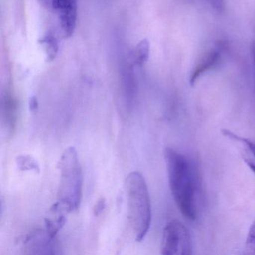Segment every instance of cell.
I'll return each instance as SVG.
<instances>
[{
	"label": "cell",
	"instance_id": "1",
	"mask_svg": "<svg viewBox=\"0 0 255 255\" xmlns=\"http://www.w3.org/2000/svg\"><path fill=\"white\" fill-rule=\"evenodd\" d=\"M168 183L173 199L186 219L195 221L198 215L199 174L188 156L167 147L164 151Z\"/></svg>",
	"mask_w": 255,
	"mask_h": 255
},
{
	"label": "cell",
	"instance_id": "2",
	"mask_svg": "<svg viewBox=\"0 0 255 255\" xmlns=\"http://www.w3.org/2000/svg\"><path fill=\"white\" fill-rule=\"evenodd\" d=\"M128 217L135 240L141 241L151 223V203L147 183L138 172H131L125 180Z\"/></svg>",
	"mask_w": 255,
	"mask_h": 255
},
{
	"label": "cell",
	"instance_id": "3",
	"mask_svg": "<svg viewBox=\"0 0 255 255\" xmlns=\"http://www.w3.org/2000/svg\"><path fill=\"white\" fill-rule=\"evenodd\" d=\"M60 183L56 202L67 212L75 211L83 197V178L77 150L69 147L65 150L60 162Z\"/></svg>",
	"mask_w": 255,
	"mask_h": 255
},
{
	"label": "cell",
	"instance_id": "4",
	"mask_svg": "<svg viewBox=\"0 0 255 255\" xmlns=\"http://www.w3.org/2000/svg\"><path fill=\"white\" fill-rule=\"evenodd\" d=\"M163 255H190L192 254V239L186 227L177 220L165 225L161 243Z\"/></svg>",
	"mask_w": 255,
	"mask_h": 255
},
{
	"label": "cell",
	"instance_id": "5",
	"mask_svg": "<svg viewBox=\"0 0 255 255\" xmlns=\"http://www.w3.org/2000/svg\"><path fill=\"white\" fill-rule=\"evenodd\" d=\"M65 38L72 36L77 27V0H50Z\"/></svg>",
	"mask_w": 255,
	"mask_h": 255
},
{
	"label": "cell",
	"instance_id": "6",
	"mask_svg": "<svg viewBox=\"0 0 255 255\" xmlns=\"http://www.w3.org/2000/svg\"><path fill=\"white\" fill-rule=\"evenodd\" d=\"M24 249L33 255L57 254L56 237L50 235L47 230H38L29 234L23 241Z\"/></svg>",
	"mask_w": 255,
	"mask_h": 255
},
{
	"label": "cell",
	"instance_id": "7",
	"mask_svg": "<svg viewBox=\"0 0 255 255\" xmlns=\"http://www.w3.org/2000/svg\"><path fill=\"white\" fill-rule=\"evenodd\" d=\"M222 134L229 139L238 143L240 145V154L245 163L250 168L251 171L255 174V142L248 138H243L236 135L234 132L222 129Z\"/></svg>",
	"mask_w": 255,
	"mask_h": 255
},
{
	"label": "cell",
	"instance_id": "8",
	"mask_svg": "<svg viewBox=\"0 0 255 255\" xmlns=\"http://www.w3.org/2000/svg\"><path fill=\"white\" fill-rule=\"evenodd\" d=\"M220 59L221 51L218 47L212 49L208 53H207V54L201 59V61H199L198 65L192 71L190 80H189L190 84L192 86L195 85L200 77L217 65L218 62L220 61Z\"/></svg>",
	"mask_w": 255,
	"mask_h": 255
},
{
	"label": "cell",
	"instance_id": "9",
	"mask_svg": "<svg viewBox=\"0 0 255 255\" xmlns=\"http://www.w3.org/2000/svg\"><path fill=\"white\" fill-rule=\"evenodd\" d=\"M41 44L45 50L47 60L53 61L56 59L59 52V44L56 37L52 33H47L41 38Z\"/></svg>",
	"mask_w": 255,
	"mask_h": 255
},
{
	"label": "cell",
	"instance_id": "10",
	"mask_svg": "<svg viewBox=\"0 0 255 255\" xmlns=\"http://www.w3.org/2000/svg\"><path fill=\"white\" fill-rule=\"evenodd\" d=\"M150 56V44L146 39L141 40L137 44L134 50V60L138 66H143L147 63Z\"/></svg>",
	"mask_w": 255,
	"mask_h": 255
},
{
	"label": "cell",
	"instance_id": "11",
	"mask_svg": "<svg viewBox=\"0 0 255 255\" xmlns=\"http://www.w3.org/2000/svg\"><path fill=\"white\" fill-rule=\"evenodd\" d=\"M17 165L21 170L39 171L38 163L35 159L29 156H20L17 159Z\"/></svg>",
	"mask_w": 255,
	"mask_h": 255
},
{
	"label": "cell",
	"instance_id": "12",
	"mask_svg": "<svg viewBox=\"0 0 255 255\" xmlns=\"http://www.w3.org/2000/svg\"><path fill=\"white\" fill-rule=\"evenodd\" d=\"M246 245L248 249L255 253V219L249 228Z\"/></svg>",
	"mask_w": 255,
	"mask_h": 255
},
{
	"label": "cell",
	"instance_id": "13",
	"mask_svg": "<svg viewBox=\"0 0 255 255\" xmlns=\"http://www.w3.org/2000/svg\"><path fill=\"white\" fill-rule=\"evenodd\" d=\"M106 207V201L104 198H101L97 203L96 205L94 207V214L95 216L101 214Z\"/></svg>",
	"mask_w": 255,
	"mask_h": 255
},
{
	"label": "cell",
	"instance_id": "14",
	"mask_svg": "<svg viewBox=\"0 0 255 255\" xmlns=\"http://www.w3.org/2000/svg\"><path fill=\"white\" fill-rule=\"evenodd\" d=\"M29 107L32 110H35V109L38 107V101H37L36 98H32L29 102Z\"/></svg>",
	"mask_w": 255,
	"mask_h": 255
},
{
	"label": "cell",
	"instance_id": "15",
	"mask_svg": "<svg viewBox=\"0 0 255 255\" xmlns=\"http://www.w3.org/2000/svg\"><path fill=\"white\" fill-rule=\"evenodd\" d=\"M252 56H253L254 62H255V41H254L253 44H252Z\"/></svg>",
	"mask_w": 255,
	"mask_h": 255
},
{
	"label": "cell",
	"instance_id": "16",
	"mask_svg": "<svg viewBox=\"0 0 255 255\" xmlns=\"http://www.w3.org/2000/svg\"><path fill=\"white\" fill-rule=\"evenodd\" d=\"M40 1H41V2H45V3H49V2H50V0H40Z\"/></svg>",
	"mask_w": 255,
	"mask_h": 255
}]
</instances>
